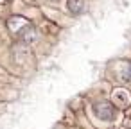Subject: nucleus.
Returning <instances> with one entry per match:
<instances>
[{
  "instance_id": "f257e3e1",
  "label": "nucleus",
  "mask_w": 131,
  "mask_h": 129,
  "mask_svg": "<svg viewBox=\"0 0 131 129\" xmlns=\"http://www.w3.org/2000/svg\"><path fill=\"white\" fill-rule=\"evenodd\" d=\"M93 111H95V115H97L101 120H108V122L115 120V115H117L115 108H113L108 100H99V102H95V104H93Z\"/></svg>"
},
{
  "instance_id": "f03ea898",
  "label": "nucleus",
  "mask_w": 131,
  "mask_h": 129,
  "mask_svg": "<svg viewBox=\"0 0 131 129\" xmlns=\"http://www.w3.org/2000/svg\"><path fill=\"white\" fill-rule=\"evenodd\" d=\"M27 25H29V20H25L24 16H13V18H9V22H7V27H9V31H11L13 34H20Z\"/></svg>"
},
{
  "instance_id": "7ed1b4c3",
  "label": "nucleus",
  "mask_w": 131,
  "mask_h": 129,
  "mask_svg": "<svg viewBox=\"0 0 131 129\" xmlns=\"http://www.w3.org/2000/svg\"><path fill=\"white\" fill-rule=\"evenodd\" d=\"M18 36H20V40H22L24 43H31V41H34V38H36V31H34V27L29 24V25L18 34Z\"/></svg>"
},
{
  "instance_id": "20e7f679",
  "label": "nucleus",
  "mask_w": 131,
  "mask_h": 129,
  "mask_svg": "<svg viewBox=\"0 0 131 129\" xmlns=\"http://www.w3.org/2000/svg\"><path fill=\"white\" fill-rule=\"evenodd\" d=\"M83 7H84V0H68V9H70V13L81 15Z\"/></svg>"
},
{
  "instance_id": "39448f33",
  "label": "nucleus",
  "mask_w": 131,
  "mask_h": 129,
  "mask_svg": "<svg viewBox=\"0 0 131 129\" xmlns=\"http://www.w3.org/2000/svg\"><path fill=\"white\" fill-rule=\"evenodd\" d=\"M113 97H115V100H117V97H118V104H122V106L129 102V95H127L124 90H117V91L113 93Z\"/></svg>"
},
{
  "instance_id": "423d86ee",
  "label": "nucleus",
  "mask_w": 131,
  "mask_h": 129,
  "mask_svg": "<svg viewBox=\"0 0 131 129\" xmlns=\"http://www.w3.org/2000/svg\"><path fill=\"white\" fill-rule=\"evenodd\" d=\"M122 79H124L126 83H131V63L127 65V68H126V72L122 74Z\"/></svg>"
}]
</instances>
